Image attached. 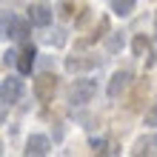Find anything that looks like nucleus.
Returning <instances> with one entry per match:
<instances>
[{
	"label": "nucleus",
	"mask_w": 157,
	"mask_h": 157,
	"mask_svg": "<svg viewBox=\"0 0 157 157\" xmlns=\"http://www.w3.org/2000/svg\"><path fill=\"white\" fill-rule=\"evenodd\" d=\"M29 34H32V23L29 20H23V17H17V14H3L0 17V37L23 43Z\"/></svg>",
	"instance_id": "f257e3e1"
},
{
	"label": "nucleus",
	"mask_w": 157,
	"mask_h": 157,
	"mask_svg": "<svg viewBox=\"0 0 157 157\" xmlns=\"http://www.w3.org/2000/svg\"><path fill=\"white\" fill-rule=\"evenodd\" d=\"M97 94V83L94 80H89V77H83V80H75L69 86V103L71 106H86L91 103Z\"/></svg>",
	"instance_id": "f03ea898"
},
{
	"label": "nucleus",
	"mask_w": 157,
	"mask_h": 157,
	"mask_svg": "<svg viewBox=\"0 0 157 157\" xmlns=\"http://www.w3.org/2000/svg\"><path fill=\"white\" fill-rule=\"evenodd\" d=\"M20 97H23V80L20 77L0 80V106H14Z\"/></svg>",
	"instance_id": "7ed1b4c3"
},
{
	"label": "nucleus",
	"mask_w": 157,
	"mask_h": 157,
	"mask_svg": "<svg viewBox=\"0 0 157 157\" xmlns=\"http://www.w3.org/2000/svg\"><path fill=\"white\" fill-rule=\"evenodd\" d=\"M54 91H57V77L54 75H40L34 80V97H37L40 103H49L54 97Z\"/></svg>",
	"instance_id": "20e7f679"
},
{
	"label": "nucleus",
	"mask_w": 157,
	"mask_h": 157,
	"mask_svg": "<svg viewBox=\"0 0 157 157\" xmlns=\"http://www.w3.org/2000/svg\"><path fill=\"white\" fill-rule=\"evenodd\" d=\"M26 20H29L32 26H40V29H46V26L52 23V6L49 3H32L29 6V17H26Z\"/></svg>",
	"instance_id": "39448f33"
},
{
	"label": "nucleus",
	"mask_w": 157,
	"mask_h": 157,
	"mask_svg": "<svg viewBox=\"0 0 157 157\" xmlns=\"http://www.w3.org/2000/svg\"><path fill=\"white\" fill-rule=\"evenodd\" d=\"M100 66L97 57H89V54H71V57H66V71H71V75H77V71H89Z\"/></svg>",
	"instance_id": "423d86ee"
},
{
	"label": "nucleus",
	"mask_w": 157,
	"mask_h": 157,
	"mask_svg": "<svg viewBox=\"0 0 157 157\" xmlns=\"http://www.w3.org/2000/svg\"><path fill=\"white\" fill-rule=\"evenodd\" d=\"M128 83H132V71H126V69H120L112 75V80H109V97H120L123 91L128 89Z\"/></svg>",
	"instance_id": "0eeeda50"
},
{
	"label": "nucleus",
	"mask_w": 157,
	"mask_h": 157,
	"mask_svg": "<svg viewBox=\"0 0 157 157\" xmlns=\"http://www.w3.org/2000/svg\"><path fill=\"white\" fill-rule=\"evenodd\" d=\"M52 151V140L46 134H32L29 140H26V154H34V157H43V154H49Z\"/></svg>",
	"instance_id": "6e6552de"
},
{
	"label": "nucleus",
	"mask_w": 157,
	"mask_h": 157,
	"mask_svg": "<svg viewBox=\"0 0 157 157\" xmlns=\"http://www.w3.org/2000/svg\"><path fill=\"white\" fill-rule=\"evenodd\" d=\"M34 60H37V52H34V46H29V43L14 54V63H17V69H20V75H29L34 69Z\"/></svg>",
	"instance_id": "1a4fd4ad"
},
{
	"label": "nucleus",
	"mask_w": 157,
	"mask_h": 157,
	"mask_svg": "<svg viewBox=\"0 0 157 157\" xmlns=\"http://www.w3.org/2000/svg\"><path fill=\"white\" fill-rule=\"evenodd\" d=\"M132 154H134V157L157 154V134H143V137H137L134 146H132Z\"/></svg>",
	"instance_id": "9d476101"
},
{
	"label": "nucleus",
	"mask_w": 157,
	"mask_h": 157,
	"mask_svg": "<svg viewBox=\"0 0 157 157\" xmlns=\"http://www.w3.org/2000/svg\"><path fill=\"white\" fill-rule=\"evenodd\" d=\"M132 49H134V54H137L140 60H146V69H149L151 63H154V52H151V43L146 40L143 34H137V37L132 40Z\"/></svg>",
	"instance_id": "9b49d317"
},
{
	"label": "nucleus",
	"mask_w": 157,
	"mask_h": 157,
	"mask_svg": "<svg viewBox=\"0 0 157 157\" xmlns=\"http://www.w3.org/2000/svg\"><path fill=\"white\" fill-rule=\"evenodd\" d=\"M134 6H137V0H112V12L117 17H128L134 12Z\"/></svg>",
	"instance_id": "f8f14e48"
},
{
	"label": "nucleus",
	"mask_w": 157,
	"mask_h": 157,
	"mask_svg": "<svg viewBox=\"0 0 157 157\" xmlns=\"http://www.w3.org/2000/svg\"><path fill=\"white\" fill-rule=\"evenodd\" d=\"M91 149H94L97 154H112V151H117V149H114V146H112V149H109V143L103 140V137H100V140H97V137H94V140H91Z\"/></svg>",
	"instance_id": "ddd939ff"
},
{
	"label": "nucleus",
	"mask_w": 157,
	"mask_h": 157,
	"mask_svg": "<svg viewBox=\"0 0 157 157\" xmlns=\"http://www.w3.org/2000/svg\"><path fill=\"white\" fill-rule=\"evenodd\" d=\"M46 40H49V43H54V46H63V40H66V37H63V32H60V29H54V32H49V34H46Z\"/></svg>",
	"instance_id": "4468645a"
},
{
	"label": "nucleus",
	"mask_w": 157,
	"mask_h": 157,
	"mask_svg": "<svg viewBox=\"0 0 157 157\" xmlns=\"http://www.w3.org/2000/svg\"><path fill=\"white\" fill-rule=\"evenodd\" d=\"M120 43H123V40H120V34L114 32V34H112V37H109V40H106V49H109V52H117V49H120Z\"/></svg>",
	"instance_id": "2eb2a0df"
},
{
	"label": "nucleus",
	"mask_w": 157,
	"mask_h": 157,
	"mask_svg": "<svg viewBox=\"0 0 157 157\" xmlns=\"http://www.w3.org/2000/svg\"><path fill=\"white\" fill-rule=\"evenodd\" d=\"M146 126H157V103L146 112Z\"/></svg>",
	"instance_id": "dca6fc26"
},
{
	"label": "nucleus",
	"mask_w": 157,
	"mask_h": 157,
	"mask_svg": "<svg viewBox=\"0 0 157 157\" xmlns=\"http://www.w3.org/2000/svg\"><path fill=\"white\" fill-rule=\"evenodd\" d=\"M3 63H6V66H12V63H14V52H6L3 54Z\"/></svg>",
	"instance_id": "f3484780"
},
{
	"label": "nucleus",
	"mask_w": 157,
	"mask_h": 157,
	"mask_svg": "<svg viewBox=\"0 0 157 157\" xmlns=\"http://www.w3.org/2000/svg\"><path fill=\"white\" fill-rule=\"evenodd\" d=\"M154 34H157V14H154Z\"/></svg>",
	"instance_id": "a211bd4d"
}]
</instances>
